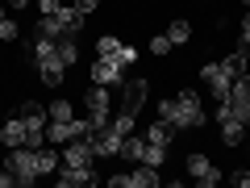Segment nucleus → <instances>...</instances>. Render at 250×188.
I'll use <instances>...</instances> for the list:
<instances>
[{"label": "nucleus", "instance_id": "obj_1", "mask_svg": "<svg viewBox=\"0 0 250 188\" xmlns=\"http://www.w3.org/2000/svg\"><path fill=\"white\" fill-rule=\"evenodd\" d=\"M159 117L171 125V130H200V125L208 121L205 109H200V96H196L192 88H184L179 96L159 100Z\"/></svg>", "mask_w": 250, "mask_h": 188}, {"label": "nucleus", "instance_id": "obj_11", "mask_svg": "<svg viewBox=\"0 0 250 188\" xmlns=\"http://www.w3.org/2000/svg\"><path fill=\"white\" fill-rule=\"evenodd\" d=\"M92 163H62V171H59V188H83V184H92Z\"/></svg>", "mask_w": 250, "mask_h": 188}, {"label": "nucleus", "instance_id": "obj_5", "mask_svg": "<svg viewBox=\"0 0 250 188\" xmlns=\"http://www.w3.org/2000/svg\"><path fill=\"white\" fill-rule=\"evenodd\" d=\"M108 184H113V188H159V167H150V163H138L129 176H113Z\"/></svg>", "mask_w": 250, "mask_h": 188}, {"label": "nucleus", "instance_id": "obj_4", "mask_svg": "<svg viewBox=\"0 0 250 188\" xmlns=\"http://www.w3.org/2000/svg\"><path fill=\"white\" fill-rule=\"evenodd\" d=\"M200 80L208 84V92L217 96V105H221V100L229 96V88H233V75L225 71L221 63H205V67H200Z\"/></svg>", "mask_w": 250, "mask_h": 188}, {"label": "nucleus", "instance_id": "obj_2", "mask_svg": "<svg viewBox=\"0 0 250 188\" xmlns=\"http://www.w3.org/2000/svg\"><path fill=\"white\" fill-rule=\"evenodd\" d=\"M29 59H34V67H38V75H42V84L59 88L62 71H67V63L59 59V46H54V38H34V46H29Z\"/></svg>", "mask_w": 250, "mask_h": 188}, {"label": "nucleus", "instance_id": "obj_28", "mask_svg": "<svg viewBox=\"0 0 250 188\" xmlns=\"http://www.w3.org/2000/svg\"><path fill=\"white\" fill-rule=\"evenodd\" d=\"M242 50H250V13L242 17Z\"/></svg>", "mask_w": 250, "mask_h": 188}, {"label": "nucleus", "instance_id": "obj_16", "mask_svg": "<svg viewBox=\"0 0 250 188\" xmlns=\"http://www.w3.org/2000/svg\"><path fill=\"white\" fill-rule=\"evenodd\" d=\"M171 134H175V130H171V125L159 117V121H154L150 130H146V142H163V146H171Z\"/></svg>", "mask_w": 250, "mask_h": 188}, {"label": "nucleus", "instance_id": "obj_25", "mask_svg": "<svg viewBox=\"0 0 250 188\" xmlns=\"http://www.w3.org/2000/svg\"><path fill=\"white\" fill-rule=\"evenodd\" d=\"M167 50H171V38H167V34L150 38V54H167Z\"/></svg>", "mask_w": 250, "mask_h": 188}, {"label": "nucleus", "instance_id": "obj_21", "mask_svg": "<svg viewBox=\"0 0 250 188\" xmlns=\"http://www.w3.org/2000/svg\"><path fill=\"white\" fill-rule=\"evenodd\" d=\"M167 38H171V46L188 42V38H192V25H188V21H171V25H167Z\"/></svg>", "mask_w": 250, "mask_h": 188}, {"label": "nucleus", "instance_id": "obj_32", "mask_svg": "<svg viewBox=\"0 0 250 188\" xmlns=\"http://www.w3.org/2000/svg\"><path fill=\"white\" fill-rule=\"evenodd\" d=\"M242 4H246V9H250V0H242Z\"/></svg>", "mask_w": 250, "mask_h": 188}, {"label": "nucleus", "instance_id": "obj_26", "mask_svg": "<svg viewBox=\"0 0 250 188\" xmlns=\"http://www.w3.org/2000/svg\"><path fill=\"white\" fill-rule=\"evenodd\" d=\"M71 4H75V9L83 13V17H88V13H96V9H100V0H71Z\"/></svg>", "mask_w": 250, "mask_h": 188}, {"label": "nucleus", "instance_id": "obj_6", "mask_svg": "<svg viewBox=\"0 0 250 188\" xmlns=\"http://www.w3.org/2000/svg\"><path fill=\"white\" fill-rule=\"evenodd\" d=\"M88 121H92V130L108 125V88L104 84H88Z\"/></svg>", "mask_w": 250, "mask_h": 188}, {"label": "nucleus", "instance_id": "obj_30", "mask_svg": "<svg viewBox=\"0 0 250 188\" xmlns=\"http://www.w3.org/2000/svg\"><path fill=\"white\" fill-rule=\"evenodd\" d=\"M233 184H242V188H250V171H238V176H233Z\"/></svg>", "mask_w": 250, "mask_h": 188}, {"label": "nucleus", "instance_id": "obj_17", "mask_svg": "<svg viewBox=\"0 0 250 188\" xmlns=\"http://www.w3.org/2000/svg\"><path fill=\"white\" fill-rule=\"evenodd\" d=\"M246 59H250V50H242V46H238V50H233V54H229V59H225V63H221V67H225V71H229V75H233V80H238V75H242V71H246Z\"/></svg>", "mask_w": 250, "mask_h": 188}, {"label": "nucleus", "instance_id": "obj_31", "mask_svg": "<svg viewBox=\"0 0 250 188\" xmlns=\"http://www.w3.org/2000/svg\"><path fill=\"white\" fill-rule=\"evenodd\" d=\"M25 4H29V0H9V9H25Z\"/></svg>", "mask_w": 250, "mask_h": 188}, {"label": "nucleus", "instance_id": "obj_23", "mask_svg": "<svg viewBox=\"0 0 250 188\" xmlns=\"http://www.w3.org/2000/svg\"><path fill=\"white\" fill-rule=\"evenodd\" d=\"M71 117H75V109L67 105V100H54L50 105V121H71Z\"/></svg>", "mask_w": 250, "mask_h": 188}, {"label": "nucleus", "instance_id": "obj_15", "mask_svg": "<svg viewBox=\"0 0 250 188\" xmlns=\"http://www.w3.org/2000/svg\"><path fill=\"white\" fill-rule=\"evenodd\" d=\"M0 142H4V146H25V121H21V117L4 121V125H0Z\"/></svg>", "mask_w": 250, "mask_h": 188}, {"label": "nucleus", "instance_id": "obj_19", "mask_svg": "<svg viewBox=\"0 0 250 188\" xmlns=\"http://www.w3.org/2000/svg\"><path fill=\"white\" fill-rule=\"evenodd\" d=\"M142 163H150V167H163V163H167V146H163V142H146Z\"/></svg>", "mask_w": 250, "mask_h": 188}, {"label": "nucleus", "instance_id": "obj_20", "mask_svg": "<svg viewBox=\"0 0 250 188\" xmlns=\"http://www.w3.org/2000/svg\"><path fill=\"white\" fill-rule=\"evenodd\" d=\"M17 34H21L17 21L9 17V9H4V4H0V38H4V42H17Z\"/></svg>", "mask_w": 250, "mask_h": 188}, {"label": "nucleus", "instance_id": "obj_18", "mask_svg": "<svg viewBox=\"0 0 250 188\" xmlns=\"http://www.w3.org/2000/svg\"><path fill=\"white\" fill-rule=\"evenodd\" d=\"M142 151H146V138H134V134H125V142H121V155H125V159L142 163Z\"/></svg>", "mask_w": 250, "mask_h": 188}, {"label": "nucleus", "instance_id": "obj_7", "mask_svg": "<svg viewBox=\"0 0 250 188\" xmlns=\"http://www.w3.org/2000/svg\"><path fill=\"white\" fill-rule=\"evenodd\" d=\"M88 138H92V151H96V159H113V155H121V142H125L113 125H100V130H92Z\"/></svg>", "mask_w": 250, "mask_h": 188}, {"label": "nucleus", "instance_id": "obj_12", "mask_svg": "<svg viewBox=\"0 0 250 188\" xmlns=\"http://www.w3.org/2000/svg\"><path fill=\"white\" fill-rule=\"evenodd\" d=\"M146 80L142 75H134V80H125V100H121V113H134L138 117V109H142V100H146Z\"/></svg>", "mask_w": 250, "mask_h": 188}, {"label": "nucleus", "instance_id": "obj_8", "mask_svg": "<svg viewBox=\"0 0 250 188\" xmlns=\"http://www.w3.org/2000/svg\"><path fill=\"white\" fill-rule=\"evenodd\" d=\"M217 125H221V142H225V146L242 142V134H246V130H250V125L242 121V117L233 113L229 105H221V109H217Z\"/></svg>", "mask_w": 250, "mask_h": 188}, {"label": "nucleus", "instance_id": "obj_29", "mask_svg": "<svg viewBox=\"0 0 250 188\" xmlns=\"http://www.w3.org/2000/svg\"><path fill=\"white\" fill-rule=\"evenodd\" d=\"M13 184H17V176H13L9 167H0V188H13Z\"/></svg>", "mask_w": 250, "mask_h": 188}, {"label": "nucleus", "instance_id": "obj_9", "mask_svg": "<svg viewBox=\"0 0 250 188\" xmlns=\"http://www.w3.org/2000/svg\"><path fill=\"white\" fill-rule=\"evenodd\" d=\"M92 84H104V88H113V84H125V67L117 59H104V54H96V63H92Z\"/></svg>", "mask_w": 250, "mask_h": 188}, {"label": "nucleus", "instance_id": "obj_14", "mask_svg": "<svg viewBox=\"0 0 250 188\" xmlns=\"http://www.w3.org/2000/svg\"><path fill=\"white\" fill-rule=\"evenodd\" d=\"M50 17H59V29H62L67 38H80V29H83V13L75 9V4H71V9L62 4V9H59V13H50Z\"/></svg>", "mask_w": 250, "mask_h": 188}, {"label": "nucleus", "instance_id": "obj_27", "mask_svg": "<svg viewBox=\"0 0 250 188\" xmlns=\"http://www.w3.org/2000/svg\"><path fill=\"white\" fill-rule=\"evenodd\" d=\"M38 9H42V17H50V13H59L62 4H59V0H38Z\"/></svg>", "mask_w": 250, "mask_h": 188}, {"label": "nucleus", "instance_id": "obj_22", "mask_svg": "<svg viewBox=\"0 0 250 188\" xmlns=\"http://www.w3.org/2000/svg\"><path fill=\"white\" fill-rule=\"evenodd\" d=\"M96 54H104V59H117V54H121V38H113V34H104L96 42Z\"/></svg>", "mask_w": 250, "mask_h": 188}, {"label": "nucleus", "instance_id": "obj_3", "mask_svg": "<svg viewBox=\"0 0 250 188\" xmlns=\"http://www.w3.org/2000/svg\"><path fill=\"white\" fill-rule=\"evenodd\" d=\"M4 167L17 176L21 188H29L38 176H42V167H38V151L34 146H9V159H4Z\"/></svg>", "mask_w": 250, "mask_h": 188}, {"label": "nucleus", "instance_id": "obj_10", "mask_svg": "<svg viewBox=\"0 0 250 188\" xmlns=\"http://www.w3.org/2000/svg\"><path fill=\"white\" fill-rule=\"evenodd\" d=\"M188 176L196 180L200 188H213V184H221V176H225V171H217L213 163L205 159V155H188Z\"/></svg>", "mask_w": 250, "mask_h": 188}, {"label": "nucleus", "instance_id": "obj_24", "mask_svg": "<svg viewBox=\"0 0 250 188\" xmlns=\"http://www.w3.org/2000/svg\"><path fill=\"white\" fill-rule=\"evenodd\" d=\"M108 125H113V130H117V134H134V113H121V117H117V121H108Z\"/></svg>", "mask_w": 250, "mask_h": 188}, {"label": "nucleus", "instance_id": "obj_13", "mask_svg": "<svg viewBox=\"0 0 250 188\" xmlns=\"http://www.w3.org/2000/svg\"><path fill=\"white\" fill-rule=\"evenodd\" d=\"M96 151H92V138H71L62 146V163H92Z\"/></svg>", "mask_w": 250, "mask_h": 188}]
</instances>
